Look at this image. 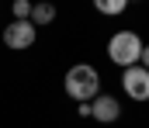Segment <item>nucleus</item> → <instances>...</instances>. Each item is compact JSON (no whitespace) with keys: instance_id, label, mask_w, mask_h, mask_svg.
<instances>
[{"instance_id":"6","label":"nucleus","mask_w":149,"mask_h":128,"mask_svg":"<svg viewBox=\"0 0 149 128\" xmlns=\"http://www.w3.org/2000/svg\"><path fill=\"white\" fill-rule=\"evenodd\" d=\"M28 21H31V24H52V21H56V7H52V3H49V0H42V3H31V17H28Z\"/></svg>"},{"instance_id":"8","label":"nucleus","mask_w":149,"mask_h":128,"mask_svg":"<svg viewBox=\"0 0 149 128\" xmlns=\"http://www.w3.org/2000/svg\"><path fill=\"white\" fill-rule=\"evenodd\" d=\"M14 17L17 21H28L31 17V0H14Z\"/></svg>"},{"instance_id":"5","label":"nucleus","mask_w":149,"mask_h":128,"mask_svg":"<svg viewBox=\"0 0 149 128\" xmlns=\"http://www.w3.org/2000/svg\"><path fill=\"white\" fill-rule=\"evenodd\" d=\"M90 118L101 121V125H111V121L121 118V104L114 100L111 93H97V97L90 100Z\"/></svg>"},{"instance_id":"9","label":"nucleus","mask_w":149,"mask_h":128,"mask_svg":"<svg viewBox=\"0 0 149 128\" xmlns=\"http://www.w3.org/2000/svg\"><path fill=\"white\" fill-rule=\"evenodd\" d=\"M139 59H142V66L149 69V45H142V55H139Z\"/></svg>"},{"instance_id":"7","label":"nucleus","mask_w":149,"mask_h":128,"mask_svg":"<svg viewBox=\"0 0 149 128\" xmlns=\"http://www.w3.org/2000/svg\"><path fill=\"white\" fill-rule=\"evenodd\" d=\"M94 7H97L101 14H108V17H114V14H121V10L128 7V0H94Z\"/></svg>"},{"instance_id":"4","label":"nucleus","mask_w":149,"mask_h":128,"mask_svg":"<svg viewBox=\"0 0 149 128\" xmlns=\"http://www.w3.org/2000/svg\"><path fill=\"white\" fill-rule=\"evenodd\" d=\"M35 38H38V31L31 21H14V24L3 28V45L7 48H31Z\"/></svg>"},{"instance_id":"3","label":"nucleus","mask_w":149,"mask_h":128,"mask_svg":"<svg viewBox=\"0 0 149 128\" xmlns=\"http://www.w3.org/2000/svg\"><path fill=\"white\" fill-rule=\"evenodd\" d=\"M121 86L132 100H149V69L146 66H128L121 73Z\"/></svg>"},{"instance_id":"2","label":"nucleus","mask_w":149,"mask_h":128,"mask_svg":"<svg viewBox=\"0 0 149 128\" xmlns=\"http://www.w3.org/2000/svg\"><path fill=\"white\" fill-rule=\"evenodd\" d=\"M108 55H111L114 66H135L139 55H142V38L135 31H114L111 42H108Z\"/></svg>"},{"instance_id":"1","label":"nucleus","mask_w":149,"mask_h":128,"mask_svg":"<svg viewBox=\"0 0 149 128\" xmlns=\"http://www.w3.org/2000/svg\"><path fill=\"white\" fill-rule=\"evenodd\" d=\"M66 93H70L73 100H80V104H90V100L101 93V76H97V69L87 66V62L70 66V73H66Z\"/></svg>"}]
</instances>
